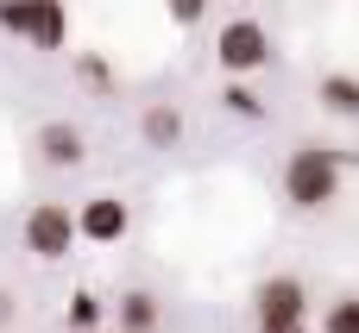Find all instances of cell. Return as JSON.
Listing matches in <instances>:
<instances>
[{"mask_svg":"<svg viewBox=\"0 0 359 333\" xmlns=\"http://www.w3.org/2000/svg\"><path fill=\"white\" fill-rule=\"evenodd\" d=\"M341 151L334 145H297L290 151V164H284V195H290V208H303V214H316V208H334L341 201Z\"/></svg>","mask_w":359,"mask_h":333,"instance_id":"obj_1","label":"cell"},{"mask_svg":"<svg viewBox=\"0 0 359 333\" xmlns=\"http://www.w3.org/2000/svg\"><path fill=\"white\" fill-rule=\"evenodd\" d=\"M259 309V333H309V290L297 277H265L252 290Z\"/></svg>","mask_w":359,"mask_h":333,"instance_id":"obj_2","label":"cell"},{"mask_svg":"<svg viewBox=\"0 0 359 333\" xmlns=\"http://www.w3.org/2000/svg\"><path fill=\"white\" fill-rule=\"evenodd\" d=\"M215 63H221V76H252V69H265V63H271V31H265L259 19H227V25L215 31Z\"/></svg>","mask_w":359,"mask_h":333,"instance_id":"obj_3","label":"cell"},{"mask_svg":"<svg viewBox=\"0 0 359 333\" xmlns=\"http://www.w3.org/2000/svg\"><path fill=\"white\" fill-rule=\"evenodd\" d=\"M19 233H25V252H32L38 264H57V258H69V246H76V214H69L63 201H38Z\"/></svg>","mask_w":359,"mask_h":333,"instance_id":"obj_4","label":"cell"},{"mask_svg":"<svg viewBox=\"0 0 359 333\" xmlns=\"http://www.w3.org/2000/svg\"><path fill=\"white\" fill-rule=\"evenodd\" d=\"M0 31L25 38L32 50H57V44L69 38V13H63V6H50V0H32V6L0 0Z\"/></svg>","mask_w":359,"mask_h":333,"instance_id":"obj_5","label":"cell"},{"mask_svg":"<svg viewBox=\"0 0 359 333\" xmlns=\"http://www.w3.org/2000/svg\"><path fill=\"white\" fill-rule=\"evenodd\" d=\"M133 233V208L120 201V195H88L82 208H76V239H88V246H120Z\"/></svg>","mask_w":359,"mask_h":333,"instance_id":"obj_6","label":"cell"},{"mask_svg":"<svg viewBox=\"0 0 359 333\" xmlns=\"http://www.w3.org/2000/svg\"><path fill=\"white\" fill-rule=\"evenodd\" d=\"M38 157H44L50 170H76V164H82V126L44 120V126H38Z\"/></svg>","mask_w":359,"mask_h":333,"instance_id":"obj_7","label":"cell"},{"mask_svg":"<svg viewBox=\"0 0 359 333\" xmlns=\"http://www.w3.org/2000/svg\"><path fill=\"white\" fill-rule=\"evenodd\" d=\"M316 101H322V113H334V120H359V76H347V69L322 76V82H316Z\"/></svg>","mask_w":359,"mask_h":333,"instance_id":"obj_8","label":"cell"},{"mask_svg":"<svg viewBox=\"0 0 359 333\" xmlns=\"http://www.w3.org/2000/svg\"><path fill=\"white\" fill-rule=\"evenodd\" d=\"M120 333H158V296L151 290H126L120 296Z\"/></svg>","mask_w":359,"mask_h":333,"instance_id":"obj_9","label":"cell"},{"mask_svg":"<svg viewBox=\"0 0 359 333\" xmlns=\"http://www.w3.org/2000/svg\"><path fill=\"white\" fill-rule=\"evenodd\" d=\"M177 139H183V113H177V107H145V145L170 151Z\"/></svg>","mask_w":359,"mask_h":333,"instance_id":"obj_10","label":"cell"},{"mask_svg":"<svg viewBox=\"0 0 359 333\" xmlns=\"http://www.w3.org/2000/svg\"><path fill=\"white\" fill-rule=\"evenodd\" d=\"M101 315H107V302H101L95 290H76V296H69V327L76 333H101Z\"/></svg>","mask_w":359,"mask_h":333,"instance_id":"obj_11","label":"cell"},{"mask_svg":"<svg viewBox=\"0 0 359 333\" xmlns=\"http://www.w3.org/2000/svg\"><path fill=\"white\" fill-rule=\"evenodd\" d=\"M322 333H359V296H334L322 309Z\"/></svg>","mask_w":359,"mask_h":333,"instance_id":"obj_12","label":"cell"},{"mask_svg":"<svg viewBox=\"0 0 359 333\" xmlns=\"http://www.w3.org/2000/svg\"><path fill=\"white\" fill-rule=\"evenodd\" d=\"M221 107H227V113H240V120H259V113H265V101H259L246 82H227V88H221Z\"/></svg>","mask_w":359,"mask_h":333,"instance_id":"obj_13","label":"cell"},{"mask_svg":"<svg viewBox=\"0 0 359 333\" xmlns=\"http://www.w3.org/2000/svg\"><path fill=\"white\" fill-rule=\"evenodd\" d=\"M13 315H19V309H13V296H6V290H0V327H6V321H13Z\"/></svg>","mask_w":359,"mask_h":333,"instance_id":"obj_14","label":"cell"}]
</instances>
